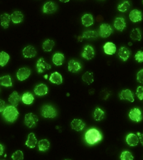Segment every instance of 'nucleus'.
<instances>
[{"instance_id": "nucleus-21", "label": "nucleus", "mask_w": 143, "mask_h": 160, "mask_svg": "<svg viewBox=\"0 0 143 160\" xmlns=\"http://www.w3.org/2000/svg\"><path fill=\"white\" fill-rule=\"evenodd\" d=\"M118 55L120 58L121 59L122 61L126 62L127 59H129L130 56V51L125 47H120L118 52Z\"/></svg>"}, {"instance_id": "nucleus-1", "label": "nucleus", "mask_w": 143, "mask_h": 160, "mask_svg": "<svg viewBox=\"0 0 143 160\" xmlns=\"http://www.w3.org/2000/svg\"><path fill=\"white\" fill-rule=\"evenodd\" d=\"M2 116L6 121L12 123L18 118L19 112L17 109L16 107L10 105V106L6 107V108L2 112Z\"/></svg>"}, {"instance_id": "nucleus-39", "label": "nucleus", "mask_w": 143, "mask_h": 160, "mask_svg": "<svg viewBox=\"0 0 143 160\" xmlns=\"http://www.w3.org/2000/svg\"><path fill=\"white\" fill-rule=\"evenodd\" d=\"M12 159L14 160H22L24 159V154L21 150H17L12 155Z\"/></svg>"}, {"instance_id": "nucleus-28", "label": "nucleus", "mask_w": 143, "mask_h": 160, "mask_svg": "<svg viewBox=\"0 0 143 160\" xmlns=\"http://www.w3.org/2000/svg\"><path fill=\"white\" fill-rule=\"evenodd\" d=\"M34 100V97L33 94L30 92H25V93L22 95V101L25 104H31L33 103Z\"/></svg>"}, {"instance_id": "nucleus-11", "label": "nucleus", "mask_w": 143, "mask_h": 160, "mask_svg": "<svg viewBox=\"0 0 143 160\" xmlns=\"http://www.w3.org/2000/svg\"><path fill=\"white\" fill-rule=\"evenodd\" d=\"M82 69V65L79 62L75 61L74 59L70 60L68 64V70L69 72L72 73H77L79 72Z\"/></svg>"}, {"instance_id": "nucleus-31", "label": "nucleus", "mask_w": 143, "mask_h": 160, "mask_svg": "<svg viewBox=\"0 0 143 160\" xmlns=\"http://www.w3.org/2000/svg\"><path fill=\"white\" fill-rule=\"evenodd\" d=\"M93 118L96 121H102L105 118V112L99 107L95 109L93 113Z\"/></svg>"}, {"instance_id": "nucleus-6", "label": "nucleus", "mask_w": 143, "mask_h": 160, "mask_svg": "<svg viewBox=\"0 0 143 160\" xmlns=\"http://www.w3.org/2000/svg\"><path fill=\"white\" fill-rule=\"evenodd\" d=\"M129 117L132 121L135 122H140L142 120V111L139 108H135L132 109L130 110L129 113Z\"/></svg>"}, {"instance_id": "nucleus-12", "label": "nucleus", "mask_w": 143, "mask_h": 160, "mask_svg": "<svg viewBox=\"0 0 143 160\" xmlns=\"http://www.w3.org/2000/svg\"><path fill=\"white\" fill-rule=\"evenodd\" d=\"M130 19L131 20L132 22H140L142 20V12L140 11L138 9H133L132 11L130 12Z\"/></svg>"}, {"instance_id": "nucleus-42", "label": "nucleus", "mask_w": 143, "mask_h": 160, "mask_svg": "<svg viewBox=\"0 0 143 160\" xmlns=\"http://www.w3.org/2000/svg\"><path fill=\"white\" fill-rule=\"evenodd\" d=\"M137 80L140 84H143V69L138 72L137 74Z\"/></svg>"}, {"instance_id": "nucleus-17", "label": "nucleus", "mask_w": 143, "mask_h": 160, "mask_svg": "<svg viewBox=\"0 0 143 160\" xmlns=\"http://www.w3.org/2000/svg\"><path fill=\"white\" fill-rule=\"evenodd\" d=\"M71 127L72 129H73L75 131L79 132L84 128L85 123L82 119H74L71 122Z\"/></svg>"}, {"instance_id": "nucleus-41", "label": "nucleus", "mask_w": 143, "mask_h": 160, "mask_svg": "<svg viewBox=\"0 0 143 160\" xmlns=\"http://www.w3.org/2000/svg\"><path fill=\"white\" fill-rule=\"evenodd\" d=\"M136 95L140 100H143V87L139 86L136 91Z\"/></svg>"}, {"instance_id": "nucleus-43", "label": "nucleus", "mask_w": 143, "mask_h": 160, "mask_svg": "<svg viewBox=\"0 0 143 160\" xmlns=\"http://www.w3.org/2000/svg\"><path fill=\"white\" fill-rule=\"evenodd\" d=\"M6 108V104H5V102L3 100L0 99V112H2Z\"/></svg>"}, {"instance_id": "nucleus-44", "label": "nucleus", "mask_w": 143, "mask_h": 160, "mask_svg": "<svg viewBox=\"0 0 143 160\" xmlns=\"http://www.w3.org/2000/svg\"><path fill=\"white\" fill-rule=\"evenodd\" d=\"M137 135H138L139 137V140L140 141V143L143 145V134H140V133H137Z\"/></svg>"}, {"instance_id": "nucleus-10", "label": "nucleus", "mask_w": 143, "mask_h": 160, "mask_svg": "<svg viewBox=\"0 0 143 160\" xmlns=\"http://www.w3.org/2000/svg\"><path fill=\"white\" fill-rule=\"evenodd\" d=\"M120 99L121 100H127L130 102H133L135 101L134 94L130 89H125L120 92Z\"/></svg>"}, {"instance_id": "nucleus-22", "label": "nucleus", "mask_w": 143, "mask_h": 160, "mask_svg": "<svg viewBox=\"0 0 143 160\" xmlns=\"http://www.w3.org/2000/svg\"><path fill=\"white\" fill-rule=\"evenodd\" d=\"M82 23L84 27H88L94 24V18L92 14H86L82 17Z\"/></svg>"}, {"instance_id": "nucleus-14", "label": "nucleus", "mask_w": 143, "mask_h": 160, "mask_svg": "<svg viewBox=\"0 0 143 160\" xmlns=\"http://www.w3.org/2000/svg\"><path fill=\"white\" fill-rule=\"evenodd\" d=\"M34 92L37 96H44L48 93V87L44 84H39L35 87Z\"/></svg>"}, {"instance_id": "nucleus-19", "label": "nucleus", "mask_w": 143, "mask_h": 160, "mask_svg": "<svg viewBox=\"0 0 143 160\" xmlns=\"http://www.w3.org/2000/svg\"><path fill=\"white\" fill-rule=\"evenodd\" d=\"M21 99L22 98L19 97V95L16 91L12 92V93L9 95V99H8L9 103L14 107L18 106V104Z\"/></svg>"}, {"instance_id": "nucleus-20", "label": "nucleus", "mask_w": 143, "mask_h": 160, "mask_svg": "<svg viewBox=\"0 0 143 160\" xmlns=\"http://www.w3.org/2000/svg\"><path fill=\"white\" fill-rule=\"evenodd\" d=\"M103 48L105 53L108 55H112L116 52V46L112 42H107V43H105Z\"/></svg>"}, {"instance_id": "nucleus-5", "label": "nucleus", "mask_w": 143, "mask_h": 160, "mask_svg": "<svg viewBox=\"0 0 143 160\" xmlns=\"http://www.w3.org/2000/svg\"><path fill=\"white\" fill-rule=\"evenodd\" d=\"M113 32L112 27L110 24L104 23L100 27V35L102 38H107Z\"/></svg>"}, {"instance_id": "nucleus-36", "label": "nucleus", "mask_w": 143, "mask_h": 160, "mask_svg": "<svg viewBox=\"0 0 143 160\" xmlns=\"http://www.w3.org/2000/svg\"><path fill=\"white\" fill-rule=\"evenodd\" d=\"M98 37V34L97 32L92 31V30H89V31H86L83 33L82 37L85 39H94L97 38Z\"/></svg>"}, {"instance_id": "nucleus-45", "label": "nucleus", "mask_w": 143, "mask_h": 160, "mask_svg": "<svg viewBox=\"0 0 143 160\" xmlns=\"http://www.w3.org/2000/svg\"><path fill=\"white\" fill-rule=\"evenodd\" d=\"M4 147L3 145L0 144V156L4 154Z\"/></svg>"}, {"instance_id": "nucleus-38", "label": "nucleus", "mask_w": 143, "mask_h": 160, "mask_svg": "<svg viewBox=\"0 0 143 160\" xmlns=\"http://www.w3.org/2000/svg\"><path fill=\"white\" fill-rule=\"evenodd\" d=\"M120 159L122 160H132L134 159L132 153L129 151H124L120 155Z\"/></svg>"}, {"instance_id": "nucleus-46", "label": "nucleus", "mask_w": 143, "mask_h": 160, "mask_svg": "<svg viewBox=\"0 0 143 160\" xmlns=\"http://www.w3.org/2000/svg\"><path fill=\"white\" fill-rule=\"evenodd\" d=\"M59 1L62 2H64V3H66V2H69V0H59Z\"/></svg>"}, {"instance_id": "nucleus-24", "label": "nucleus", "mask_w": 143, "mask_h": 160, "mask_svg": "<svg viewBox=\"0 0 143 160\" xmlns=\"http://www.w3.org/2000/svg\"><path fill=\"white\" fill-rule=\"evenodd\" d=\"M24 15L21 12L15 11L11 14V20L14 24H19L23 21Z\"/></svg>"}, {"instance_id": "nucleus-9", "label": "nucleus", "mask_w": 143, "mask_h": 160, "mask_svg": "<svg viewBox=\"0 0 143 160\" xmlns=\"http://www.w3.org/2000/svg\"><path fill=\"white\" fill-rule=\"evenodd\" d=\"M31 71L30 69L27 67H22L19 69L17 72V77L19 81H24L26 80L30 76Z\"/></svg>"}, {"instance_id": "nucleus-4", "label": "nucleus", "mask_w": 143, "mask_h": 160, "mask_svg": "<svg viewBox=\"0 0 143 160\" xmlns=\"http://www.w3.org/2000/svg\"><path fill=\"white\" fill-rule=\"evenodd\" d=\"M38 122V118L33 113H28L25 115L24 124L29 128H34Z\"/></svg>"}, {"instance_id": "nucleus-2", "label": "nucleus", "mask_w": 143, "mask_h": 160, "mask_svg": "<svg viewBox=\"0 0 143 160\" xmlns=\"http://www.w3.org/2000/svg\"><path fill=\"white\" fill-rule=\"evenodd\" d=\"M102 136L99 130L97 129H90L85 133V140L89 144H94L102 140Z\"/></svg>"}, {"instance_id": "nucleus-3", "label": "nucleus", "mask_w": 143, "mask_h": 160, "mask_svg": "<svg viewBox=\"0 0 143 160\" xmlns=\"http://www.w3.org/2000/svg\"><path fill=\"white\" fill-rule=\"evenodd\" d=\"M41 114L45 118L53 119L57 117V112L54 107L50 104H44L41 109Z\"/></svg>"}, {"instance_id": "nucleus-25", "label": "nucleus", "mask_w": 143, "mask_h": 160, "mask_svg": "<svg viewBox=\"0 0 143 160\" xmlns=\"http://www.w3.org/2000/svg\"><path fill=\"white\" fill-rule=\"evenodd\" d=\"M10 20H11V15L7 13L2 14L0 16V22H1V26L4 29L8 28L9 26Z\"/></svg>"}, {"instance_id": "nucleus-48", "label": "nucleus", "mask_w": 143, "mask_h": 160, "mask_svg": "<svg viewBox=\"0 0 143 160\" xmlns=\"http://www.w3.org/2000/svg\"><path fill=\"white\" fill-rule=\"evenodd\" d=\"M142 3H143V0H142Z\"/></svg>"}, {"instance_id": "nucleus-29", "label": "nucleus", "mask_w": 143, "mask_h": 160, "mask_svg": "<svg viewBox=\"0 0 143 160\" xmlns=\"http://www.w3.org/2000/svg\"><path fill=\"white\" fill-rule=\"evenodd\" d=\"M54 46V42L51 39H47L42 44V49L44 52H51Z\"/></svg>"}, {"instance_id": "nucleus-35", "label": "nucleus", "mask_w": 143, "mask_h": 160, "mask_svg": "<svg viewBox=\"0 0 143 160\" xmlns=\"http://www.w3.org/2000/svg\"><path fill=\"white\" fill-rule=\"evenodd\" d=\"M82 80L87 84H91L94 82V75L92 72H87L82 76Z\"/></svg>"}, {"instance_id": "nucleus-32", "label": "nucleus", "mask_w": 143, "mask_h": 160, "mask_svg": "<svg viewBox=\"0 0 143 160\" xmlns=\"http://www.w3.org/2000/svg\"><path fill=\"white\" fill-rule=\"evenodd\" d=\"M50 146L49 142L47 139H42L38 142V147L39 151L45 152L48 150Z\"/></svg>"}, {"instance_id": "nucleus-23", "label": "nucleus", "mask_w": 143, "mask_h": 160, "mask_svg": "<svg viewBox=\"0 0 143 160\" xmlns=\"http://www.w3.org/2000/svg\"><path fill=\"white\" fill-rule=\"evenodd\" d=\"M49 81L51 82L52 83L59 85L62 83V82H63V79H62V75L60 74L59 72H55L51 74V76L49 77Z\"/></svg>"}, {"instance_id": "nucleus-33", "label": "nucleus", "mask_w": 143, "mask_h": 160, "mask_svg": "<svg viewBox=\"0 0 143 160\" xmlns=\"http://www.w3.org/2000/svg\"><path fill=\"white\" fill-rule=\"evenodd\" d=\"M130 38L135 41H140L142 39V34L140 29L136 28L132 29V31L130 33Z\"/></svg>"}, {"instance_id": "nucleus-34", "label": "nucleus", "mask_w": 143, "mask_h": 160, "mask_svg": "<svg viewBox=\"0 0 143 160\" xmlns=\"http://www.w3.org/2000/svg\"><path fill=\"white\" fill-rule=\"evenodd\" d=\"M9 55L5 52H0V66L4 67L6 64L8 63L9 60Z\"/></svg>"}, {"instance_id": "nucleus-18", "label": "nucleus", "mask_w": 143, "mask_h": 160, "mask_svg": "<svg viewBox=\"0 0 143 160\" xmlns=\"http://www.w3.org/2000/svg\"><path fill=\"white\" fill-rule=\"evenodd\" d=\"M126 142L130 146L135 147L139 143V137L135 134H129L126 137Z\"/></svg>"}, {"instance_id": "nucleus-13", "label": "nucleus", "mask_w": 143, "mask_h": 160, "mask_svg": "<svg viewBox=\"0 0 143 160\" xmlns=\"http://www.w3.org/2000/svg\"><path fill=\"white\" fill-rule=\"evenodd\" d=\"M114 26L117 30H118L120 32H122L126 28V21H125L123 17H117L115 20Z\"/></svg>"}, {"instance_id": "nucleus-30", "label": "nucleus", "mask_w": 143, "mask_h": 160, "mask_svg": "<svg viewBox=\"0 0 143 160\" xmlns=\"http://www.w3.org/2000/svg\"><path fill=\"white\" fill-rule=\"evenodd\" d=\"M0 84L2 86L9 87H12V82L11 77L9 75H6V76H3L0 77Z\"/></svg>"}, {"instance_id": "nucleus-27", "label": "nucleus", "mask_w": 143, "mask_h": 160, "mask_svg": "<svg viewBox=\"0 0 143 160\" xmlns=\"http://www.w3.org/2000/svg\"><path fill=\"white\" fill-rule=\"evenodd\" d=\"M64 61V56L62 53H56L53 55L52 57V62L56 66H60L62 65Z\"/></svg>"}, {"instance_id": "nucleus-16", "label": "nucleus", "mask_w": 143, "mask_h": 160, "mask_svg": "<svg viewBox=\"0 0 143 160\" xmlns=\"http://www.w3.org/2000/svg\"><path fill=\"white\" fill-rule=\"evenodd\" d=\"M57 5L52 2H47L43 7V13L52 14L57 11Z\"/></svg>"}, {"instance_id": "nucleus-37", "label": "nucleus", "mask_w": 143, "mask_h": 160, "mask_svg": "<svg viewBox=\"0 0 143 160\" xmlns=\"http://www.w3.org/2000/svg\"><path fill=\"white\" fill-rule=\"evenodd\" d=\"M130 7H131V5H130V2L127 1H125L120 4H119V6L117 7V9H118L120 12H126L130 9Z\"/></svg>"}, {"instance_id": "nucleus-8", "label": "nucleus", "mask_w": 143, "mask_h": 160, "mask_svg": "<svg viewBox=\"0 0 143 160\" xmlns=\"http://www.w3.org/2000/svg\"><path fill=\"white\" fill-rule=\"evenodd\" d=\"M94 54L95 52L93 47L90 45H86L84 47L83 51H82V56L85 59L91 60L94 57Z\"/></svg>"}, {"instance_id": "nucleus-40", "label": "nucleus", "mask_w": 143, "mask_h": 160, "mask_svg": "<svg viewBox=\"0 0 143 160\" xmlns=\"http://www.w3.org/2000/svg\"><path fill=\"white\" fill-rule=\"evenodd\" d=\"M135 60L139 63H142L143 62V52L142 51H138L135 54Z\"/></svg>"}, {"instance_id": "nucleus-7", "label": "nucleus", "mask_w": 143, "mask_h": 160, "mask_svg": "<svg viewBox=\"0 0 143 160\" xmlns=\"http://www.w3.org/2000/svg\"><path fill=\"white\" fill-rule=\"evenodd\" d=\"M52 69V66L45 61L44 59L40 58L37 62V70L38 73H43L46 70Z\"/></svg>"}, {"instance_id": "nucleus-26", "label": "nucleus", "mask_w": 143, "mask_h": 160, "mask_svg": "<svg viewBox=\"0 0 143 160\" xmlns=\"http://www.w3.org/2000/svg\"><path fill=\"white\" fill-rule=\"evenodd\" d=\"M37 143V139L36 138V137H35V135L34 133H30L28 135V139H27L26 143L27 147H29V148H34L35 147H36Z\"/></svg>"}, {"instance_id": "nucleus-47", "label": "nucleus", "mask_w": 143, "mask_h": 160, "mask_svg": "<svg viewBox=\"0 0 143 160\" xmlns=\"http://www.w3.org/2000/svg\"><path fill=\"white\" fill-rule=\"evenodd\" d=\"M132 44L131 43V42H129V45H132Z\"/></svg>"}, {"instance_id": "nucleus-15", "label": "nucleus", "mask_w": 143, "mask_h": 160, "mask_svg": "<svg viewBox=\"0 0 143 160\" xmlns=\"http://www.w3.org/2000/svg\"><path fill=\"white\" fill-rule=\"evenodd\" d=\"M22 54L25 58H33L37 54V51L34 47L27 46L22 51Z\"/></svg>"}]
</instances>
